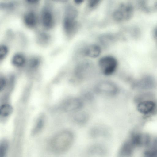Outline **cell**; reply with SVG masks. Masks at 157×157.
Segmentation results:
<instances>
[{"label":"cell","instance_id":"6da1fadb","mask_svg":"<svg viewBox=\"0 0 157 157\" xmlns=\"http://www.w3.org/2000/svg\"><path fill=\"white\" fill-rule=\"evenodd\" d=\"M74 140V135L70 131L64 130L55 135L52 139L50 147L52 151L57 155L67 152L71 147Z\"/></svg>","mask_w":157,"mask_h":157},{"label":"cell","instance_id":"7a4b0ae2","mask_svg":"<svg viewBox=\"0 0 157 157\" xmlns=\"http://www.w3.org/2000/svg\"><path fill=\"white\" fill-rule=\"evenodd\" d=\"M95 94L108 98L117 97L120 92V88L114 81L104 79L98 81L94 86L93 90Z\"/></svg>","mask_w":157,"mask_h":157},{"label":"cell","instance_id":"3957f363","mask_svg":"<svg viewBox=\"0 0 157 157\" xmlns=\"http://www.w3.org/2000/svg\"><path fill=\"white\" fill-rule=\"evenodd\" d=\"M77 16L78 11L74 7L70 6L67 8L63 19V25L64 31L68 36H71L77 29Z\"/></svg>","mask_w":157,"mask_h":157},{"label":"cell","instance_id":"277c9868","mask_svg":"<svg viewBox=\"0 0 157 157\" xmlns=\"http://www.w3.org/2000/svg\"><path fill=\"white\" fill-rule=\"evenodd\" d=\"M94 73V68L92 64L85 61L76 66L74 71L73 76L76 81L83 82L93 77Z\"/></svg>","mask_w":157,"mask_h":157},{"label":"cell","instance_id":"5b68a950","mask_svg":"<svg viewBox=\"0 0 157 157\" xmlns=\"http://www.w3.org/2000/svg\"><path fill=\"white\" fill-rule=\"evenodd\" d=\"M118 66L117 60L112 56H104L101 58L98 62L100 71L102 75L105 77H110L114 75Z\"/></svg>","mask_w":157,"mask_h":157},{"label":"cell","instance_id":"8992f818","mask_svg":"<svg viewBox=\"0 0 157 157\" xmlns=\"http://www.w3.org/2000/svg\"><path fill=\"white\" fill-rule=\"evenodd\" d=\"M85 103L81 96H73L64 100L60 107L63 111L72 114L83 109Z\"/></svg>","mask_w":157,"mask_h":157},{"label":"cell","instance_id":"52a82bcc","mask_svg":"<svg viewBox=\"0 0 157 157\" xmlns=\"http://www.w3.org/2000/svg\"><path fill=\"white\" fill-rule=\"evenodd\" d=\"M133 8L128 3L121 4L114 10L113 14V19L117 22H122L129 19L132 16Z\"/></svg>","mask_w":157,"mask_h":157},{"label":"cell","instance_id":"ba28073f","mask_svg":"<svg viewBox=\"0 0 157 157\" xmlns=\"http://www.w3.org/2000/svg\"><path fill=\"white\" fill-rule=\"evenodd\" d=\"M41 20L43 26L47 29H51L54 25L55 19L53 14L48 8H45L42 10Z\"/></svg>","mask_w":157,"mask_h":157},{"label":"cell","instance_id":"9c48e42d","mask_svg":"<svg viewBox=\"0 0 157 157\" xmlns=\"http://www.w3.org/2000/svg\"><path fill=\"white\" fill-rule=\"evenodd\" d=\"M135 146L128 138L121 145L117 157H132Z\"/></svg>","mask_w":157,"mask_h":157},{"label":"cell","instance_id":"30bf717a","mask_svg":"<svg viewBox=\"0 0 157 157\" xmlns=\"http://www.w3.org/2000/svg\"><path fill=\"white\" fill-rule=\"evenodd\" d=\"M156 108L155 102L151 100H144L140 102L137 105L138 111L144 115L151 114L155 111Z\"/></svg>","mask_w":157,"mask_h":157},{"label":"cell","instance_id":"8fae6325","mask_svg":"<svg viewBox=\"0 0 157 157\" xmlns=\"http://www.w3.org/2000/svg\"><path fill=\"white\" fill-rule=\"evenodd\" d=\"M72 120L76 124L82 126L86 124L90 119L89 113L83 109L71 114Z\"/></svg>","mask_w":157,"mask_h":157},{"label":"cell","instance_id":"7c38bea8","mask_svg":"<svg viewBox=\"0 0 157 157\" xmlns=\"http://www.w3.org/2000/svg\"><path fill=\"white\" fill-rule=\"evenodd\" d=\"M90 136L93 138L100 137H107L110 134V130L104 125H97L93 127L90 130Z\"/></svg>","mask_w":157,"mask_h":157},{"label":"cell","instance_id":"4fadbf2b","mask_svg":"<svg viewBox=\"0 0 157 157\" xmlns=\"http://www.w3.org/2000/svg\"><path fill=\"white\" fill-rule=\"evenodd\" d=\"M155 79L151 76H145L139 80L137 83V87L143 89H152L155 86Z\"/></svg>","mask_w":157,"mask_h":157},{"label":"cell","instance_id":"5bb4252c","mask_svg":"<svg viewBox=\"0 0 157 157\" xmlns=\"http://www.w3.org/2000/svg\"><path fill=\"white\" fill-rule=\"evenodd\" d=\"M101 52L100 47L96 44H92L86 47L83 50V53L86 56L91 58L98 57Z\"/></svg>","mask_w":157,"mask_h":157},{"label":"cell","instance_id":"9a60e30c","mask_svg":"<svg viewBox=\"0 0 157 157\" xmlns=\"http://www.w3.org/2000/svg\"><path fill=\"white\" fill-rule=\"evenodd\" d=\"M88 152L91 155L100 157L105 156L107 153L105 147L99 144H94L90 146L88 149Z\"/></svg>","mask_w":157,"mask_h":157},{"label":"cell","instance_id":"2e32d148","mask_svg":"<svg viewBox=\"0 0 157 157\" xmlns=\"http://www.w3.org/2000/svg\"><path fill=\"white\" fill-rule=\"evenodd\" d=\"M23 21L25 24L28 27L32 28L35 27L37 24L38 19L36 13L33 11L26 13L23 17Z\"/></svg>","mask_w":157,"mask_h":157},{"label":"cell","instance_id":"e0dca14e","mask_svg":"<svg viewBox=\"0 0 157 157\" xmlns=\"http://www.w3.org/2000/svg\"><path fill=\"white\" fill-rule=\"evenodd\" d=\"M147 147L143 157H157V138L151 141Z\"/></svg>","mask_w":157,"mask_h":157},{"label":"cell","instance_id":"ac0fdd59","mask_svg":"<svg viewBox=\"0 0 157 157\" xmlns=\"http://www.w3.org/2000/svg\"><path fill=\"white\" fill-rule=\"evenodd\" d=\"M12 62V64L15 67H21L25 64L26 59L23 54L20 53H17L13 56Z\"/></svg>","mask_w":157,"mask_h":157},{"label":"cell","instance_id":"d6986e66","mask_svg":"<svg viewBox=\"0 0 157 157\" xmlns=\"http://www.w3.org/2000/svg\"><path fill=\"white\" fill-rule=\"evenodd\" d=\"M44 123V119L39 117L36 121L32 130V134L35 135L40 132L43 128Z\"/></svg>","mask_w":157,"mask_h":157},{"label":"cell","instance_id":"ffe728a7","mask_svg":"<svg viewBox=\"0 0 157 157\" xmlns=\"http://www.w3.org/2000/svg\"><path fill=\"white\" fill-rule=\"evenodd\" d=\"M8 147V140L6 139H2L0 143V157H6Z\"/></svg>","mask_w":157,"mask_h":157},{"label":"cell","instance_id":"44dd1931","mask_svg":"<svg viewBox=\"0 0 157 157\" xmlns=\"http://www.w3.org/2000/svg\"><path fill=\"white\" fill-rule=\"evenodd\" d=\"M12 110V107L10 105L5 104L0 107V114L3 117H7L11 113Z\"/></svg>","mask_w":157,"mask_h":157},{"label":"cell","instance_id":"7402d4cb","mask_svg":"<svg viewBox=\"0 0 157 157\" xmlns=\"http://www.w3.org/2000/svg\"><path fill=\"white\" fill-rule=\"evenodd\" d=\"M8 52L7 47L4 45H2L0 46V59L2 60L3 59L7 56Z\"/></svg>","mask_w":157,"mask_h":157},{"label":"cell","instance_id":"603a6c76","mask_svg":"<svg viewBox=\"0 0 157 157\" xmlns=\"http://www.w3.org/2000/svg\"><path fill=\"white\" fill-rule=\"evenodd\" d=\"M100 0H91L89 1L88 5L91 8H94L96 7L99 3Z\"/></svg>","mask_w":157,"mask_h":157},{"label":"cell","instance_id":"cb8c5ba5","mask_svg":"<svg viewBox=\"0 0 157 157\" xmlns=\"http://www.w3.org/2000/svg\"><path fill=\"white\" fill-rule=\"evenodd\" d=\"M6 85V81L3 78H1L0 79V90H2L5 87Z\"/></svg>","mask_w":157,"mask_h":157},{"label":"cell","instance_id":"d4e9b609","mask_svg":"<svg viewBox=\"0 0 157 157\" xmlns=\"http://www.w3.org/2000/svg\"><path fill=\"white\" fill-rule=\"evenodd\" d=\"M83 1L82 0H76L74 1L75 3L78 4L82 3Z\"/></svg>","mask_w":157,"mask_h":157},{"label":"cell","instance_id":"484cf974","mask_svg":"<svg viewBox=\"0 0 157 157\" xmlns=\"http://www.w3.org/2000/svg\"><path fill=\"white\" fill-rule=\"evenodd\" d=\"M155 36L156 39L157 40V28L155 30Z\"/></svg>","mask_w":157,"mask_h":157}]
</instances>
